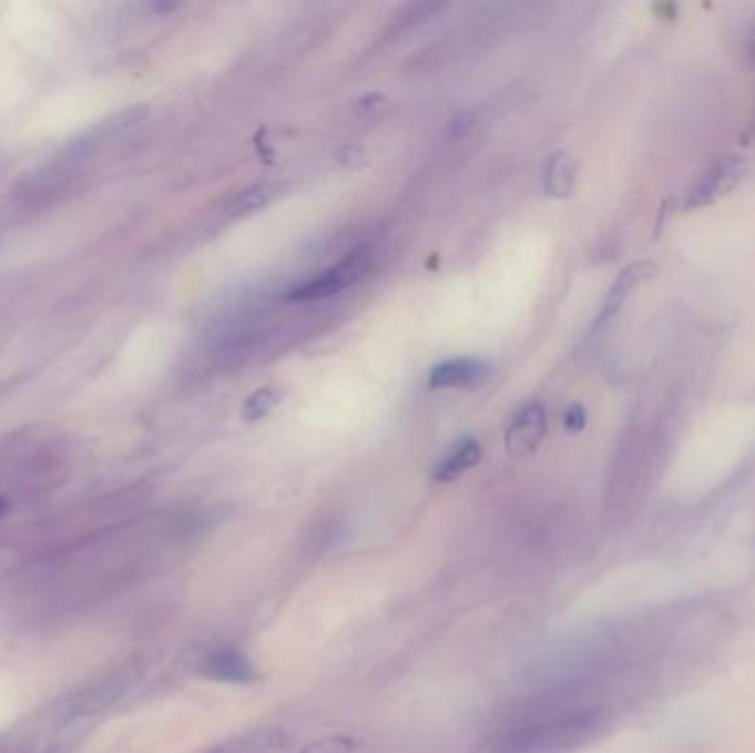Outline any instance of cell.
I'll list each match as a JSON object with an SVG mask.
<instances>
[{"instance_id": "obj_2", "label": "cell", "mask_w": 755, "mask_h": 753, "mask_svg": "<svg viewBox=\"0 0 755 753\" xmlns=\"http://www.w3.org/2000/svg\"><path fill=\"white\" fill-rule=\"evenodd\" d=\"M743 173H745V162L741 157H721L696 182V186L687 195L685 208H701V206L716 202L721 195H725L741 182Z\"/></svg>"}, {"instance_id": "obj_12", "label": "cell", "mask_w": 755, "mask_h": 753, "mask_svg": "<svg viewBox=\"0 0 755 753\" xmlns=\"http://www.w3.org/2000/svg\"><path fill=\"white\" fill-rule=\"evenodd\" d=\"M356 750V741L349 736H329L323 741H316L298 753H351Z\"/></svg>"}, {"instance_id": "obj_13", "label": "cell", "mask_w": 755, "mask_h": 753, "mask_svg": "<svg viewBox=\"0 0 755 753\" xmlns=\"http://www.w3.org/2000/svg\"><path fill=\"white\" fill-rule=\"evenodd\" d=\"M563 425H565V429L572 431V434L581 431V429L585 427V411H583L579 405H572V407L565 411V416H563Z\"/></svg>"}, {"instance_id": "obj_15", "label": "cell", "mask_w": 755, "mask_h": 753, "mask_svg": "<svg viewBox=\"0 0 755 753\" xmlns=\"http://www.w3.org/2000/svg\"><path fill=\"white\" fill-rule=\"evenodd\" d=\"M7 510H9V502H7V498H2V496H0V517H4V515H7Z\"/></svg>"}, {"instance_id": "obj_7", "label": "cell", "mask_w": 755, "mask_h": 753, "mask_svg": "<svg viewBox=\"0 0 755 753\" xmlns=\"http://www.w3.org/2000/svg\"><path fill=\"white\" fill-rule=\"evenodd\" d=\"M480 460H482L480 442L473 440V438L462 440L438 462V467H436L431 478H433V482H440V485L453 482L460 476H465L469 469H473Z\"/></svg>"}, {"instance_id": "obj_14", "label": "cell", "mask_w": 755, "mask_h": 753, "mask_svg": "<svg viewBox=\"0 0 755 753\" xmlns=\"http://www.w3.org/2000/svg\"><path fill=\"white\" fill-rule=\"evenodd\" d=\"M149 9H151V11H155V13H164V11H173V9H177V4H164V2H153V4H149Z\"/></svg>"}, {"instance_id": "obj_10", "label": "cell", "mask_w": 755, "mask_h": 753, "mask_svg": "<svg viewBox=\"0 0 755 753\" xmlns=\"http://www.w3.org/2000/svg\"><path fill=\"white\" fill-rule=\"evenodd\" d=\"M283 193L280 184H258L242 193L228 208L231 217H251L254 213L267 208Z\"/></svg>"}, {"instance_id": "obj_3", "label": "cell", "mask_w": 755, "mask_h": 753, "mask_svg": "<svg viewBox=\"0 0 755 753\" xmlns=\"http://www.w3.org/2000/svg\"><path fill=\"white\" fill-rule=\"evenodd\" d=\"M545 409L539 403L521 407L506 434V447L512 456H523L534 451L545 436Z\"/></svg>"}, {"instance_id": "obj_8", "label": "cell", "mask_w": 755, "mask_h": 753, "mask_svg": "<svg viewBox=\"0 0 755 753\" xmlns=\"http://www.w3.org/2000/svg\"><path fill=\"white\" fill-rule=\"evenodd\" d=\"M654 272H656V265H654L652 261H639V263L628 265V267L616 276L612 289H610L608 296H605V305H603V312H601V320L614 316V314L623 307V303H625V298L630 296L632 287H636L643 278L652 276Z\"/></svg>"}, {"instance_id": "obj_1", "label": "cell", "mask_w": 755, "mask_h": 753, "mask_svg": "<svg viewBox=\"0 0 755 753\" xmlns=\"http://www.w3.org/2000/svg\"><path fill=\"white\" fill-rule=\"evenodd\" d=\"M374 265L371 251L358 248V251L347 254L340 263H336L327 274L300 283L292 292H287V301H316V298H329L336 296L338 292L351 287L356 281L367 276V272Z\"/></svg>"}, {"instance_id": "obj_9", "label": "cell", "mask_w": 755, "mask_h": 753, "mask_svg": "<svg viewBox=\"0 0 755 753\" xmlns=\"http://www.w3.org/2000/svg\"><path fill=\"white\" fill-rule=\"evenodd\" d=\"M545 193L550 197H568L574 189V164L565 153H554L545 169Z\"/></svg>"}, {"instance_id": "obj_4", "label": "cell", "mask_w": 755, "mask_h": 753, "mask_svg": "<svg viewBox=\"0 0 755 753\" xmlns=\"http://www.w3.org/2000/svg\"><path fill=\"white\" fill-rule=\"evenodd\" d=\"M146 115H149L146 104H135V106H129L124 111H118V113L109 115L106 120L98 122L95 126H91L89 131H84L80 138L71 140L69 146H67V153L69 155H84L91 146H95V142L137 126L140 122L146 120Z\"/></svg>"}, {"instance_id": "obj_11", "label": "cell", "mask_w": 755, "mask_h": 753, "mask_svg": "<svg viewBox=\"0 0 755 753\" xmlns=\"http://www.w3.org/2000/svg\"><path fill=\"white\" fill-rule=\"evenodd\" d=\"M280 400H283V389H278V387H274V385L261 387L258 391H254L251 398L246 400L242 416H244V420H248V423H256V420L265 418Z\"/></svg>"}, {"instance_id": "obj_6", "label": "cell", "mask_w": 755, "mask_h": 753, "mask_svg": "<svg viewBox=\"0 0 755 753\" xmlns=\"http://www.w3.org/2000/svg\"><path fill=\"white\" fill-rule=\"evenodd\" d=\"M487 376V365L473 358H456L449 363L438 365L431 372V387H473Z\"/></svg>"}, {"instance_id": "obj_5", "label": "cell", "mask_w": 755, "mask_h": 753, "mask_svg": "<svg viewBox=\"0 0 755 753\" xmlns=\"http://www.w3.org/2000/svg\"><path fill=\"white\" fill-rule=\"evenodd\" d=\"M202 674L222 683H254L258 679L251 659L235 648H224L206 657Z\"/></svg>"}]
</instances>
